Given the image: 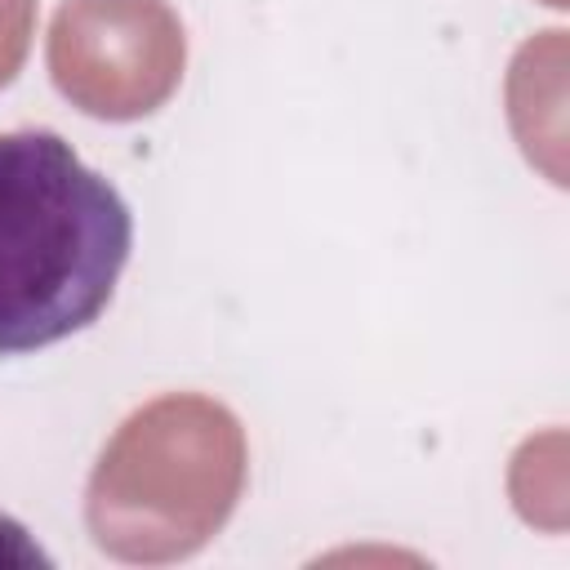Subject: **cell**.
Instances as JSON below:
<instances>
[{"instance_id":"obj_1","label":"cell","mask_w":570,"mask_h":570,"mask_svg":"<svg viewBox=\"0 0 570 570\" xmlns=\"http://www.w3.org/2000/svg\"><path fill=\"white\" fill-rule=\"evenodd\" d=\"M129 249V200L62 134H0V356L89 330L107 312Z\"/></svg>"}]
</instances>
